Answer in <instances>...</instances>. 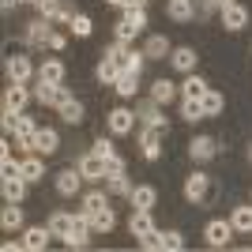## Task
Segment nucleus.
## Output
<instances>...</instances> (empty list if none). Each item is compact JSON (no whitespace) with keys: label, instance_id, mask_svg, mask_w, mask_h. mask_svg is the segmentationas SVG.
<instances>
[{"label":"nucleus","instance_id":"nucleus-1","mask_svg":"<svg viewBox=\"0 0 252 252\" xmlns=\"http://www.w3.org/2000/svg\"><path fill=\"white\" fill-rule=\"evenodd\" d=\"M109 57H113V61L121 64V72H143V61H147V53L128 49L125 42H117L113 49H109Z\"/></svg>","mask_w":252,"mask_h":252},{"label":"nucleus","instance_id":"nucleus-2","mask_svg":"<svg viewBox=\"0 0 252 252\" xmlns=\"http://www.w3.org/2000/svg\"><path fill=\"white\" fill-rule=\"evenodd\" d=\"M162 132H166V128H151V125H143V132H139V151H143L147 162H158V158H162Z\"/></svg>","mask_w":252,"mask_h":252},{"label":"nucleus","instance_id":"nucleus-3","mask_svg":"<svg viewBox=\"0 0 252 252\" xmlns=\"http://www.w3.org/2000/svg\"><path fill=\"white\" fill-rule=\"evenodd\" d=\"M49 38H53V23L49 19H34V23H27V31H23V42L31 45V49L49 45Z\"/></svg>","mask_w":252,"mask_h":252},{"label":"nucleus","instance_id":"nucleus-4","mask_svg":"<svg viewBox=\"0 0 252 252\" xmlns=\"http://www.w3.org/2000/svg\"><path fill=\"white\" fill-rule=\"evenodd\" d=\"M79 173H83L87 181H105V158L98 155V151H87V155H79Z\"/></svg>","mask_w":252,"mask_h":252},{"label":"nucleus","instance_id":"nucleus-5","mask_svg":"<svg viewBox=\"0 0 252 252\" xmlns=\"http://www.w3.org/2000/svg\"><path fill=\"white\" fill-rule=\"evenodd\" d=\"M207 192H211V177L196 169V173L185 181V200H189V203H203V200H207Z\"/></svg>","mask_w":252,"mask_h":252},{"label":"nucleus","instance_id":"nucleus-6","mask_svg":"<svg viewBox=\"0 0 252 252\" xmlns=\"http://www.w3.org/2000/svg\"><path fill=\"white\" fill-rule=\"evenodd\" d=\"M233 222H207V230H203V237H207V245L211 249H222V245H230V237H233Z\"/></svg>","mask_w":252,"mask_h":252},{"label":"nucleus","instance_id":"nucleus-7","mask_svg":"<svg viewBox=\"0 0 252 252\" xmlns=\"http://www.w3.org/2000/svg\"><path fill=\"white\" fill-rule=\"evenodd\" d=\"M27 185H31V181L23 177V173H4V181H0L4 200H8V203H19L23 196H27Z\"/></svg>","mask_w":252,"mask_h":252},{"label":"nucleus","instance_id":"nucleus-8","mask_svg":"<svg viewBox=\"0 0 252 252\" xmlns=\"http://www.w3.org/2000/svg\"><path fill=\"white\" fill-rule=\"evenodd\" d=\"M132 128H136V113L125 109V105H117L113 113H109V132H113V136H128Z\"/></svg>","mask_w":252,"mask_h":252},{"label":"nucleus","instance_id":"nucleus-9","mask_svg":"<svg viewBox=\"0 0 252 252\" xmlns=\"http://www.w3.org/2000/svg\"><path fill=\"white\" fill-rule=\"evenodd\" d=\"M83 173H79V166L75 169H61V173H57V192H61V196H75V192L83 189Z\"/></svg>","mask_w":252,"mask_h":252},{"label":"nucleus","instance_id":"nucleus-10","mask_svg":"<svg viewBox=\"0 0 252 252\" xmlns=\"http://www.w3.org/2000/svg\"><path fill=\"white\" fill-rule=\"evenodd\" d=\"M196 61H200V57H196V49H192V45H177V49L169 53V64H173V68H177V72H196Z\"/></svg>","mask_w":252,"mask_h":252},{"label":"nucleus","instance_id":"nucleus-11","mask_svg":"<svg viewBox=\"0 0 252 252\" xmlns=\"http://www.w3.org/2000/svg\"><path fill=\"white\" fill-rule=\"evenodd\" d=\"M31 102V91H27V83H11L8 91H4V109H11V113H23V105Z\"/></svg>","mask_w":252,"mask_h":252},{"label":"nucleus","instance_id":"nucleus-12","mask_svg":"<svg viewBox=\"0 0 252 252\" xmlns=\"http://www.w3.org/2000/svg\"><path fill=\"white\" fill-rule=\"evenodd\" d=\"M4 68H8V79L11 83H27V79H31V57H19V53H15V57H8V64H4Z\"/></svg>","mask_w":252,"mask_h":252},{"label":"nucleus","instance_id":"nucleus-13","mask_svg":"<svg viewBox=\"0 0 252 252\" xmlns=\"http://www.w3.org/2000/svg\"><path fill=\"white\" fill-rule=\"evenodd\" d=\"M222 27H226V31H241V27H249V8H245V4L222 8Z\"/></svg>","mask_w":252,"mask_h":252},{"label":"nucleus","instance_id":"nucleus-14","mask_svg":"<svg viewBox=\"0 0 252 252\" xmlns=\"http://www.w3.org/2000/svg\"><path fill=\"white\" fill-rule=\"evenodd\" d=\"M45 226H49V233H53V237H61V241H64V237L72 233V226H75V215H68V211H53Z\"/></svg>","mask_w":252,"mask_h":252},{"label":"nucleus","instance_id":"nucleus-15","mask_svg":"<svg viewBox=\"0 0 252 252\" xmlns=\"http://www.w3.org/2000/svg\"><path fill=\"white\" fill-rule=\"evenodd\" d=\"M136 117L143 121V125H151V128H166V113H162V105H158L155 98L139 105V109H136Z\"/></svg>","mask_w":252,"mask_h":252},{"label":"nucleus","instance_id":"nucleus-16","mask_svg":"<svg viewBox=\"0 0 252 252\" xmlns=\"http://www.w3.org/2000/svg\"><path fill=\"white\" fill-rule=\"evenodd\" d=\"M34 139H38V125H34L31 117H23L19 113V125H15V143L27 151H34Z\"/></svg>","mask_w":252,"mask_h":252},{"label":"nucleus","instance_id":"nucleus-17","mask_svg":"<svg viewBox=\"0 0 252 252\" xmlns=\"http://www.w3.org/2000/svg\"><path fill=\"white\" fill-rule=\"evenodd\" d=\"M64 94H68L64 87H57V83H42V79H38V87H34V98H38L42 105H61V102H64Z\"/></svg>","mask_w":252,"mask_h":252},{"label":"nucleus","instance_id":"nucleus-18","mask_svg":"<svg viewBox=\"0 0 252 252\" xmlns=\"http://www.w3.org/2000/svg\"><path fill=\"white\" fill-rule=\"evenodd\" d=\"M128 200H132V207H136V211H151L158 203V189H155V185H139V189H132Z\"/></svg>","mask_w":252,"mask_h":252},{"label":"nucleus","instance_id":"nucleus-19","mask_svg":"<svg viewBox=\"0 0 252 252\" xmlns=\"http://www.w3.org/2000/svg\"><path fill=\"white\" fill-rule=\"evenodd\" d=\"M128 230H132V237H147V233H155V222H151V211H136L132 207V219H128Z\"/></svg>","mask_w":252,"mask_h":252},{"label":"nucleus","instance_id":"nucleus-20","mask_svg":"<svg viewBox=\"0 0 252 252\" xmlns=\"http://www.w3.org/2000/svg\"><path fill=\"white\" fill-rule=\"evenodd\" d=\"M87 233H91V219H87V215H75V226H72V233L64 237V245H68V249H83Z\"/></svg>","mask_w":252,"mask_h":252},{"label":"nucleus","instance_id":"nucleus-21","mask_svg":"<svg viewBox=\"0 0 252 252\" xmlns=\"http://www.w3.org/2000/svg\"><path fill=\"white\" fill-rule=\"evenodd\" d=\"M49 226H31V230H23V245H27V249L31 252H42L45 245H49Z\"/></svg>","mask_w":252,"mask_h":252},{"label":"nucleus","instance_id":"nucleus-22","mask_svg":"<svg viewBox=\"0 0 252 252\" xmlns=\"http://www.w3.org/2000/svg\"><path fill=\"white\" fill-rule=\"evenodd\" d=\"M57 147H61V136H57V128H38V139H34V155H53Z\"/></svg>","mask_w":252,"mask_h":252},{"label":"nucleus","instance_id":"nucleus-23","mask_svg":"<svg viewBox=\"0 0 252 252\" xmlns=\"http://www.w3.org/2000/svg\"><path fill=\"white\" fill-rule=\"evenodd\" d=\"M215 151H219V147H215V139H211V136H196V139L189 143V155L196 158V162H211V158H215Z\"/></svg>","mask_w":252,"mask_h":252},{"label":"nucleus","instance_id":"nucleus-24","mask_svg":"<svg viewBox=\"0 0 252 252\" xmlns=\"http://www.w3.org/2000/svg\"><path fill=\"white\" fill-rule=\"evenodd\" d=\"M57 113H61V121H64V125H79V121H83V105L75 102L72 94H64V102L57 105Z\"/></svg>","mask_w":252,"mask_h":252},{"label":"nucleus","instance_id":"nucleus-25","mask_svg":"<svg viewBox=\"0 0 252 252\" xmlns=\"http://www.w3.org/2000/svg\"><path fill=\"white\" fill-rule=\"evenodd\" d=\"M117 75H121V64H117L109 53H102V61H98V83L113 87V83H117Z\"/></svg>","mask_w":252,"mask_h":252},{"label":"nucleus","instance_id":"nucleus-26","mask_svg":"<svg viewBox=\"0 0 252 252\" xmlns=\"http://www.w3.org/2000/svg\"><path fill=\"white\" fill-rule=\"evenodd\" d=\"M105 196H109V192H87L83 200H79V211H75V215H87V219H91L94 211L109 207V200H105Z\"/></svg>","mask_w":252,"mask_h":252},{"label":"nucleus","instance_id":"nucleus-27","mask_svg":"<svg viewBox=\"0 0 252 252\" xmlns=\"http://www.w3.org/2000/svg\"><path fill=\"white\" fill-rule=\"evenodd\" d=\"M143 53H147V61H166L173 49H169V42L162 38V34H151L147 45H143Z\"/></svg>","mask_w":252,"mask_h":252},{"label":"nucleus","instance_id":"nucleus-28","mask_svg":"<svg viewBox=\"0 0 252 252\" xmlns=\"http://www.w3.org/2000/svg\"><path fill=\"white\" fill-rule=\"evenodd\" d=\"M113 226H117L113 207H102V211H94V215H91V230H94V233H109Z\"/></svg>","mask_w":252,"mask_h":252},{"label":"nucleus","instance_id":"nucleus-29","mask_svg":"<svg viewBox=\"0 0 252 252\" xmlns=\"http://www.w3.org/2000/svg\"><path fill=\"white\" fill-rule=\"evenodd\" d=\"M117 94L121 98H136V87H139V72H121L117 75Z\"/></svg>","mask_w":252,"mask_h":252},{"label":"nucleus","instance_id":"nucleus-30","mask_svg":"<svg viewBox=\"0 0 252 252\" xmlns=\"http://www.w3.org/2000/svg\"><path fill=\"white\" fill-rule=\"evenodd\" d=\"M38 79H42V83H57V87H61L64 83V64L61 61H45L42 68H38Z\"/></svg>","mask_w":252,"mask_h":252},{"label":"nucleus","instance_id":"nucleus-31","mask_svg":"<svg viewBox=\"0 0 252 252\" xmlns=\"http://www.w3.org/2000/svg\"><path fill=\"white\" fill-rule=\"evenodd\" d=\"M19 173H23L27 181H42V177H45V166H42V158H38V155L23 158V162H19Z\"/></svg>","mask_w":252,"mask_h":252},{"label":"nucleus","instance_id":"nucleus-32","mask_svg":"<svg viewBox=\"0 0 252 252\" xmlns=\"http://www.w3.org/2000/svg\"><path fill=\"white\" fill-rule=\"evenodd\" d=\"M151 98H155L158 105H169V102H173V98H177V87L169 83V79H158V83L151 87Z\"/></svg>","mask_w":252,"mask_h":252},{"label":"nucleus","instance_id":"nucleus-33","mask_svg":"<svg viewBox=\"0 0 252 252\" xmlns=\"http://www.w3.org/2000/svg\"><path fill=\"white\" fill-rule=\"evenodd\" d=\"M181 94H185V98H203V94H207V83H203L196 72H189V79L181 83Z\"/></svg>","mask_w":252,"mask_h":252},{"label":"nucleus","instance_id":"nucleus-34","mask_svg":"<svg viewBox=\"0 0 252 252\" xmlns=\"http://www.w3.org/2000/svg\"><path fill=\"white\" fill-rule=\"evenodd\" d=\"M230 222H233V230H237V233H252V207H233Z\"/></svg>","mask_w":252,"mask_h":252},{"label":"nucleus","instance_id":"nucleus-35","mask_svg":"<svg viewBox=\"0 0 252 252\" xmlns=\"http://www.w3.org/2000/svg\"><path fill=\"white\" fill-rule=\"evenodd\" d=\"M192 0H169V19H177V23H189L192 19Z\"/></svg>","mask_w":252,"mask_h":252},{"label":"nucleus","instance_id":"nucleus-36","mask_svg":"<svg viewBox=\"0 0 252 252\" xmlns=\"http://www.w3.org/2000/svg\"><path fill=\"white\" fill-rule=\"evenodd\" d=\"M109 185H105V192L109 196H132V181L125 177V173H117V177H105Z\"/></svg>","mask_w":252,"mask_h":252},{"label":"nucleus","instance_id":"nucleus-37","mask_svg":"<svg viewBox=\"0 0 252 252\" xmlns=\"http://www.w3.org/2000/svg\"><path fill=\"white\" fill-rule=\"evenodd\" d=\"M0 222H4V230H19V226H23V207H19V203H8L4 215H0Z\"/></svg>","mask_w":252,"mask_h":252},{"label":"nucleus","instance_id":"nucleus-38","mask_svg":"<svg viewBox=\"0 0 252 252\" xmlns=\"http://www.w3.org/2000/svg\"><path fill=\"white\" fill-rule=\"evenodd\" d=\"M68 31H72L75 38H91V34H94V23L87 19V15H72V23H68Z\"/></svg>","mask_w":252,"mask_h":252},{"label":"nucleus","instance_id":"nucleus-39","mask_svg":"<svg viewBox=\"0 0 252 252\" xmlns=\"http://www.w3.org/2000/svg\"><path fill=\"white\" fill-rule=\"evenodd\" d=\"M181 117H185V121H192V125H196V121H203V105H200V98H185V105H181Z\"/></svg>","mask_w":252,"mask_h":252},{"label":"nucleus","instance_id":"nucleus-40","mask_svg":"<svg viewBox=\"0 0 252 252\" xmlns=\"http://www.w3.org/2000/svg\"><path fill=\"white\" fill-rule=\"evenodd\" d=\"M200 105H203V117H219V113H222V94L207 91V94L200 98Z\"/></svg>","mask_w":252,"mask_h":252},{"label":"nucleus","instance_id":"nucleus-41","mask_svg":"<svg viewBox=\"0 0 252 252\" xmlns=\"http://www.w3.org/2000/svg\"><path fill=\"white\" fill-rule=\"evenodd\" d=\"M158 245L166 252H177V249H185V237H181L177 230H166V233H158Z\"/></svg>","mask_w":252,"mask_h":252},{"label":"nucleus","instance_id":"nucleus-42","mask_svg":"<svg viewBox=\"0 0 252 252\" xmlns=\"http://www.w3.org/2000/svg\"><path fill=\"white\" fill-rule=\"evenodd\" d=\"M121 19H125V23H132V27H139V31H143V27H147V11H143V8H125V15H121Z\"/></svg>","mask_w":252,"mask_h":252},{"label":"nucleus","instance_id":"nucleus-43","mask_svg":"<svg viewBox=\"0 0 252 252\" xmlns=\"http://www.w3.org/2000/svg\"><path fill=\"white\" fill-rule=\"evenodd\" d=\"M136 34H139V27H132V23H125V19L117 23V42H125V45H128Z\"/></svg>","mask_w":252,"mask_h":252},{"label":"nucleus","instance_id":"nucleus-44","mask_svg":"<svg viewBox=\"0 0 252 252\" xmlns=\"http://www.w3.org/2000/svg\"><path fill=\"white\" fill-rule=\"evenodd\" d=\"M117 173H125V158H121V155L105 158V177H117Z\"/></svg>","mask_w":252,"mask_h":252},{"label":"nucleus","instance_id":"nucleus-45","mask_svg":"<svg viewBox=\"0 0 252 252\" xmlns=\"http://www.w3.org/2000/svg\"><path fill=\"white\" fill-rule=\"evenodd\" d=\"M0 166H4V173H19V162L11 158V151H8V147L0 151Z\"/></svg>","mask_w":252,"mask_h":252},{"label":"nucleus","instance_id":"nucleus-46","mask_svg":"<svg viewBox=\"0 0 252 252\" xmlns=\"http://www.w3.org/2000/svg\"><path fill=\"white\" fill-rule=\"evenodd\" d=\"M94 151H98V155H102V158H113L117 155V147H113V139H98V143H94Z\"/></svg>","mask_w":252,"mask_h":252},{"label":"nucleus","instance_id":"nucleus-47","mask_svg":"<svg viewBox=\"0 0 252 252\" xmlns=\"http://www.w3.org/2000/svg\"><path fill=\"white\" fill-rule=\"evenodd\" d=\"M139 249H143V252H158V249H162V245H158V230L147 233V237H139Z\"/></svg>","mask_w":252,"mask_h":252},{"label":"nucleus","instance_id":"nucleus-48","mask_svg":"<svg viewBox=\"0 0 252 252\" xmlns=\"http://www.w3.org/2000/svg\"><path fill=\"white\" fill-rule=\"evenodd\" d=\"M215 11H222L219 0H200V15H215Z\"/></svg>","mask_w":252,"mask_h":252},{"label":"nucleus","instance_id":"nucleus-49","mask_svg":"<svg viewBox=\"0 0 252 252\" xmlns=\"http://www.w3.org/2000/svg\"><path fill=\"white\" fill-rule=\"evenodd\" d=\"M49 49H57V53L64 49V34H53V38H49Z\"/></svg>","mask_w":252,"mask_h":252},{"label":"nucleus","instance_id":"nucleus-50","mask_svg":"<svg viewBox=\"0 0 252 252\" xmlns=\"http://www.w3.org/2000/svg\"><path fill=\"white\" fill-rule=\"evenodd\" d=\"M19 249H27L23 241H4V252H19Z\"/></svg>","mask_w":252,"mask_h":252},{"label":"nucleus","instance_id":"nucleus-51","mask_svg":"<svg viewBox=\"0 0 252 252\" xmlns=\"http://www.w3.org/2000/svg\"><path fill=\"white\" fill-rule=\"evenodd\" d=\"M128 8H147V0H128Z\"/></svg>","mask_w":252,"mask_h":252},{"label":"nucleus","instance_id":"nucleus-52","mask_svg":"<svg viewBox=\"0 0 252 252\" xmlns=\"http://www.w3.org/2000/svg\"><path fill=\"white\" fill-rule=\"evenodd\" d=\"M105 4H113V8H128V0H105Z\"/></svg>","mask_w":252,"mask_h":252},{"label":"nucleus","instance_id":"nucleus-53","mask_svg":"<svg viewBox=\"0 0 252 252\" xmlns=\"http://www.w3.org/2000/svg\"><path fill=\"white\" fill-rule=\"evenodd\" d=\"M219 4H222V8H230V4H237V0H219Z\"/></svg>","mask_w":252,"mask_h":252},{"label":"nucleus","instance_id":"nucleus-54","mask_svg":"<svg viewBox=\"0 0 252 252\" xmlns=\"http://www.w3.org/2000/svg\"><path fill=\"white\" fill-rule=\"evenodd\" d=\"M249 158H252V147H249Z\"/></svg>","mask_w":252,"mask_h":252}]
</instances>
